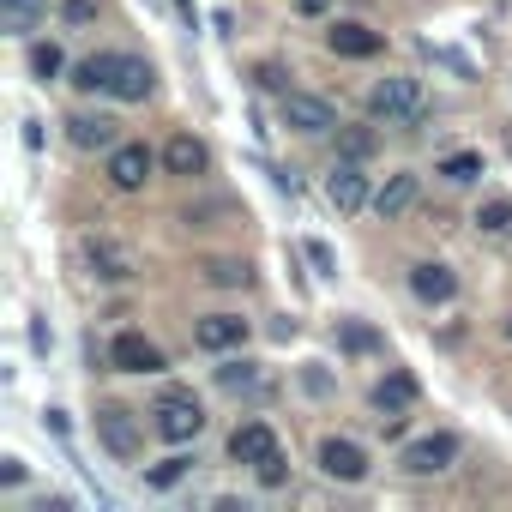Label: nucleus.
<instances>
[{"label": "nucleus", "instance_id": "nucleus-1", "mask_svg": "<svg viewBox=\"0 0 512 512\" xmlns=\"http://www.w3.org/2000/svg\"><path fill=\"white\" fill-rule=\"evenodd\" d=\"M368 115L386 121V127H422V115H428L422 79H380L368 91Z\"/></svg>", "mask_w": 512, "mask_h": 512}, {"label": "nucleus", "instance_id": "nucleus-2", "mask_svg": "<svg viewBox=\"0 0 512 512\" xmlns=\"http://www.w3.org/2000/svg\"><path fill=\"white\" fill-rule=\"evenodd\" d=\"M151 416H157V434H163L169 446H187V440H199V428H205V410H199L193 392H163Z\"/></svg>", "mask_w": 512, "mask_h": 512}, {"label": "nucleus", "instance_id": "nucleus-3", "mask_svg": "<svg viewBox=\"0 0 512 512\" xmlns=\"http://www.w3.org/2000/svg\"><path fill=\"white\" fill-rule=\"evenodd\" d=\"M85 266H91L103 284H127V278L139 272L133 247H127V241H115V235H85Z\"/></svg>", "mask_w": 512, "mask_h": 512}, {"label": "nucleus", "instance_id": "nucleus-4", "mask_svg": "<svg viewBox=\"0 0 512 512\" xmlns=\"http://www.w3.org/2000/svg\"><path fill=\"white\" fill-rule=\"evenodd\" d=\"M278 115H284V127H296V133H308V139H320V133L338 127V109H332L326 97H308V91H284Z\"/></svg>", "mask_w": 512, "mask_h": 512}, {"label": "nucleus", "instance_id": "nucleus-5", "mask_svg": "<svg viewBox=\"0 0 512 512\" xmlns=\"http://www.w3.org/2000/svg\"><path fill=\"white\" fill-rule=\"evenodd\" d=\"M452 458H458V434H422V440H410V446H404V458H398V464H404L410 476H440Z\"/></svg>", "mask_w": 512, "mask_h": 512}, {"label": "nucleus", "instance_id": "nucleus-6", "mask_svg": "<svg viewBox=\"0 0 512 512\" xmlns=\"http://www.w3.org/2000/svg\"><path fill=\"white\" fill-rule=\"evenodd\" d=\"M151 85H157V73H151L145 55H115V79H109V97L115 103H145Z\"/></svg>", "mask_w": 512, "mask_h": 512}, {"label": "nucleus", "instance_id": "nucleus-7", "mask_svg": "<svg viewBox=\"0 0 512 512\" xmlns=\"http://www.w3.org/2000/svg\"><path fill=\"white\" fill-rule=\"evenodd\" d=\"M109 362H115L121 374H157V368H163V350H157L145 332H115Z\"/></svg>", "mask_w": 512, "mask_h": 512}, {"label": "nucleus", "instance_id": "nucleus-8", "mask_svg": "<svg viewBox=\"0 0 512 512\" xmlns=\"http://www.w3.org/2000/svg\"><path fill=\"white\" fill-rule=\"evenodd\" d=\"M97 440L115 452V458H139V422L121 410V404H109V410H97Z\"/></svg>", "mask_w": 512, "mask_h": 512}, {"label": "nucleus", "instance_id": "nucleus-9", "mask_svg": "<svg viewBox=\"0 0 512 512\" xmlns=\"http://www.w3.org/2000/svg\"><path fill=\"white\" fill-rule=\"evenodd\" d=\"M320 470L326 476H338V482H362L368 476V452L356 446V440H320Z\"/></svg>", "mask_w": 512, "mask_h": 512}, {"label": "nucleus", "instance_id": "nucleus-10", "mask_svg": "<svg viewBox=\"0 0 512 512\" xmlns=\"http://www.w3.org/2000/svg\"><path fill=\"white\" fill-rule=\"evenodd\" d=\"M272 452H278V434H272L266 422H241V428L229 434V458H235V464H253V470H260Z\"/></svg>", "mask_w": 512, "mask_h": 512}, {"label": "nucleus", "instance_id": "nucleus-11", "mask_svg": "<svg viewBox=\"0 0 512 512\" xmlns=\"http://www.w3.org/2000/svg\"><path fill=\"white\" fill-rule=\"evenodd\" d=\"M109 181H115L121 193H139V187L151 181V151H145V145H115V151H109Z\"/></svg>", "mask_w": 512, "mask_h": 512}, {"label": "nucleus", "instance_id": "nucleus-12", "mask_svg": "<svg viewBox=\"0 0 512 512\" xmlns=\"http://www.w3.org/2000/svg\"><path fill=\"white\" fill-rule=\"evenodd\" d=\"M326 199H332V205H338V211H344V217H350V211H362V205H368V175H362V169H356V157H350V163H338V169H332V175H326Z\"/></svg>", "mask_w": 512, "mask_h": 512}, {"label": "nucleus", "instance_id": "nucleus-13", "mask_svg": "<svg viewBox=\"0 0 512 512\" xmlns=\"http://www.w3.org/2000/svg\"><path fill=\"white\" fill-rule=\"evenodd\" d=\"M410 290H416V302H452L458 296V278L440 266V260H422V266H410Z\"/></svg>", "mask_w": 512, "mask_h": 512}, {"label": "nucleus", "instance_id": "nucleus-14", "mask_svg": "<svg viewBox=\"0 0 512 512\" xmlns=\"http://www.w3.org/2000/svg\"><path fill=\"white\" fill-rule=\"evenodd\" d=\"M247 338V320L241 314H205L199 326H193V344L199 350H235Z\"/></svg>", "mask_w": 512, "mask_h": 512}, {"label": "nucleus", "instance_id": "nucleus-15", "mask_svg": "<svg viewBox=\"0 0 512 512\" xmlns=\"http://www.w3.org/2000/svg\"><path fill=\"white\" fill-rule=\"evenodd\" d=\"M326 43H332V55H350V61L380 55V31H368V25H332Z\"/></svg>", "mask_w": 512, "mask_h": 512}, {"label": "nucleus", "instance_id": "nucleus-16", "mask_svg": "<svg viewBox=\"0 0 512 512\" xmlns=\"http://www.w3.org/2000/svg\"><path fill=\"white\" fill-rule=\"evenodd\" d=\"M49 13V0H0V31H13V37H31Z\"/></svg>", "mask_w": 512, "mask_h": 512}, {"label": "nucleus", "instance_id": "nucleus-17", "mask_svg": "<svg viewBox=\"0 0 512 512\" xmlns=\"http://www.w3.org/2000/svg\"><path fill=\"white\" fill-rule=\"evenodd\" d=\"M163 163H169V175H205V145L193 133H175L163 145Z\"/></svg>", "mask_w": 512, "mask_h": 512}, {"label": "nucleus", "instance_id": "nucleus-18", "mask_svg": "<svg viewBox=\"0 0 512 512\" xmlns=\"http://www.w3.org/2000/svg\"><path fill=\"white\" fill-rule=\"evenodd\" d=\"M67 127H73V145L79 151H115V121L109 115H79Z\"/></svg>", "mask_w": 512, "mask_h": 512}, {"label": "nucleus", "instance_id": "nucleus-19", "mask_svg": "<svg viewBox=\"0 0 512 512\" xmlns=\"http://www.w3.org/2000/svg\"><path fill=\"white\" fill-rule=\"evenodd\" d=\"M410 205H416V175H392V181L374 193V211H380L386 223H392V217H404Z\"/></svg>", "mask_w": 512, "mask_h": 512}, {"label": "nucleus", "instance_id": "nucleus-20", "mask_svg": "<svg viewBox=\"0 0 512 512\" xmlns=\"http://www.w3.org/2000/svg\"><path fill=\"white\" fill-rule=\"evenodd\" d=\"M410 398H416V380H410V374H386V380L374 386V410H380V416H404Z\"/></svg>", "mask_w": 512, "mask_h": 512}, {"label": "nucleus", "instance_id": "nucleus-21", "mask_svg": "<svg viewBox=\"0 0 512 512\" xmlns=\"http://www.w3.org/2000/svg\"><path fill=\"white\" fill-rule=\"evenodd\" d=\"M217 386L235 392V398H241V392L260 398V392H266V380H260V368H253V362H223V368H217Z\"/></svg>", "mask_w": 512, "mask_h": 512}, {"label": "nucleus", "instance_id": "nucleus-22", "mask_svg": "<svg viewBox=\"0 0 512 512\" xmlns=\"http://www.w3.org/2000/svg\"><path fill=\"white\" fill-rule=\"evenodd\" d=\"M109 79H115V55H85L73 67V85L79 91H109Z\"/></svg>", "mask_w": 512, "mask_h": 512}, {"label": "nucleus", "instance_id": "nucleus-23", "mask_svg": "<svg viewBox=\"0 0 512 512\" xmlns=\"http://www.w3.org/2000/svg\"><path fill=\"white\" fill-rule=\"evenodd\" d=\"M476 229H482V235H512V199H506V193L482 199V205H476Z\"/></svg>", "mask_w": 512, "mask_h": 512}, {"label": "nucleus", "instance_id": "nucleus-24", "mask_svg": "<svg viewBox=\"0 0 512 512\" xmlns=\"http://www.w3.org/2000/svg\"><path fill=\"white\" fill-rule=\"evenodd\" d=\"M440 175H446V181H476V175H482V157H476V151H452V157L440 163Z\"/></svg>", "mask_w": 512, "mask_h": 512}, {"label": "nucleus", "instance_id": "nucleus-25", "mask_svg": "<svg viewBox=\"0 0 512 512\" xmlns=\"http://www.w3.org/2000/svg\"><path fill=\"white\" fill-rule=\"evenodd\" d=\"M205 278H211V284H223V290H235V284H247L253 272H247V260H211V266H205Z\"/></svg>", "mask_w": 512, "mask_h": 512}, {"label": "nucleus", "instance_id": "nucleus-26", "mask_svg": "<svg viewBox=\"0 0 512 512\" xmlns=\"http://www.w3.org/2000/svg\"><path fill=\"white\" fill-rule=\"evenodd\" d=\"M181 476H187V458H163V464L151 470V488H175Z\"/></svg>", "mask_w": 512, "mask_h": 512}, {"label": "nucleus", "instance_id": "nucleus-27", "mask_svg": "<svg viewBox=\"0 0 512 512\" xmlns=\"http://www.w3.org/2000/svg\"><path fill=\"white\" fill-rule=\"evenodd\" d=\"M31 67H37L43 79H55V73H61V49H55V43H43V49L31 55Z\"/></svg>", "mask_w": 512, "mask_h": 512}, {"label": "nucleus", "instance_id": "nucleus-28", "mask_svg": "<svg viewBox=\"0 0 512 512\" xmlns=\"http://www.w3.org/2000/svg\"><path fill=\"white\" fill-rule=\"evenodd\" d=\"M344 344H350V350H374L380 338H374L368 326H356V320H350V326H344Z\"/></svg>", "mask_w": 512, "mask_h": 512}, {"label": "nucleus", "instance_id": "nucleus-29", "mask_svg": "<svg viewBox=\"0 0 512 512\" xmlns=\"http://www.w3.org/2000/svg\"><path fill=\"white\" fill-rule=\"evenodd\" d=\"M260 482H266V488H278V482H284V452H272V458L260 464Z\"/></svg>", "mask_w": 512, "mask_h": 512}, {"label": "nucleus", "instance_id": "nucleus-30", "mask_svg": "<svg viewBox=\"0 0 512 512\" xmlns=\"http://www.w3.org/2000/svg\"><path fill=\"white\" fill-rule=\"evenodd\" d=\"M308 260H314V272L332 278V247H326V241H308Z\"/></svg>", "mask_w": 512, "mask_h": 512}, {"label": "nucleus", "instance_id": "nucleus-31", "mask_svg": "<svg viewBox=\"0 0 512 512\" xmlns=\"http://www.w3.org/2000/svg\"><path fill=\"white\" fill-rule=\"evenodd\" d=\"M344 151H350V157H356V163H362V157H368V151H374V133H350V139H344Z\"/></svg>", "mask_w": 512, "mask_h": 512}, {"label": "nucleus", "instance_id": "nucleus-32", "mask_svg": "<svg viewBox=\"0 0 512 512\" xmlns=\"http://www.w3.org/2000/svg\"><path fill=\"white\" fill-rule=\"evenodd\" d=\"M67 19H73V25H85V19H97V0H67Z\"/></svg>", "mask_w": 512, "mask_h": 512}, {"label": "nucleus", "instance_id": "nucleus-33", "mask_svg": "<svg viewBox=\"0 0 512 512\" xmlns=\"http://www.w3.org/2000/svg\"><path fill=\"white\" fill-rule=\"evenodd\" d=\"M0 482L19 488V482H25V464H19V458H0Z\"/></svg>", "mask_w": 512, "mask_h": 512}, {"label": "nucleus", "instance_id": "nucleus-34", "mask_svg": "<svg viewBox=\"0 0 512 512\" xmlns=\"http://www.w3.org/2000/svg\"><path fill=\"white\" fill-rule=\"evenodd\" d=\"M296 7H302V13L314 19V13H326V7H332V0H296Z\"/></svg>", "mask_w": 512, "mask_h": 512}, {"label": "nucleus", "instance_id": "nucleus-35", "mask_svg": "<svg viewBox=\"0 0 512 512\" xmlns=\"http://www.w3.org/2000/svg\"><path fill=\"white\" fill-rule=\"evenodd\" d=\"M506 338H512V320H506Z\"/></svg>", "mask_w": 512, "mask_h": 512}]
</instances>
